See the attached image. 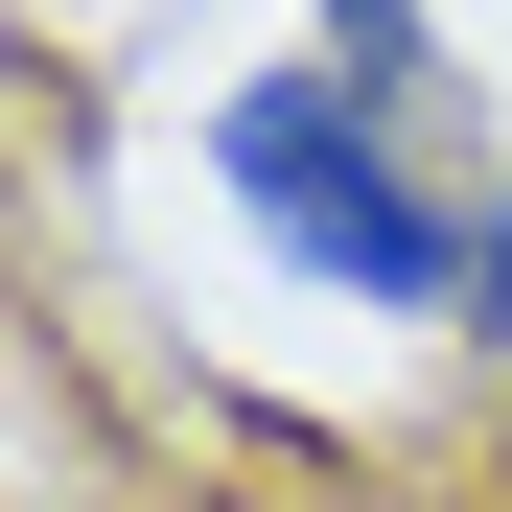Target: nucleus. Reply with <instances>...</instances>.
<instances>
[{
  "instance_id": "nucleus-1",
  "label": "nucleus",
  "mask_w": 512,
  "mask_h": 512,
  "mask_svg": "<svg viewBox=\"0 0 512 512\" xmlns=\"http://www.w3.org/2000/svg\"><path fill=\"white\" fill-rule=\"evenodd\" d=\"M210 187H233L256 256H280V280H326V303H396V326H466V303H489V210L419 187L396 94H373V70H326V47L210 94Z\"/></svg>"
},
{
  "instance_id": "nucleus-2",
  "label": "nucleus",
  "mask_w": 512,
  "mask_h": 512,
  "mask_svg": "<svg viewBox=\"0 0 512 512\" xmlns=\"http://www.w3.org/2000/svg\"><path fill=\"white\" fill-rule=\"evenodd\" d=\"M326 24V70H373V94H419V0H303Z\"/></svg>"
},
{
  "instance_id": "nucleus-3",
  "label": "nucleus",
  "mask_w": 512,
  "mask_h": 512,
  "mask_svg": "<svg viewBox=\"0 0 512 512\" xmlns=\"http://www.w3.org/2000/svg\"><path fill=\"white\" fill-rule=\"evenodd\" d=\"M466 326H512V187H489V303H466Z\"/></svg>"
}]
</instances>
